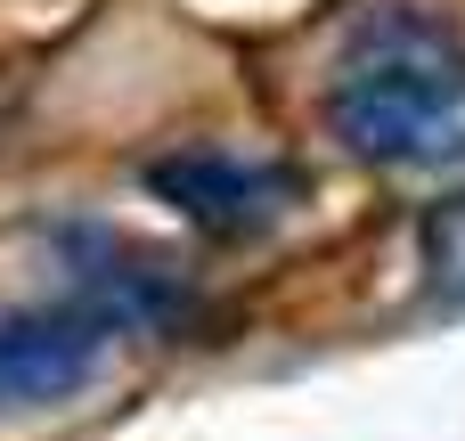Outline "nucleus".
Segmentation results:
<instances>
[{"instance_id":"f257e3e1","label":"nucleus","mask_w":465,"mask_h":441,"mask_svg":"<svg viewBox=\"0 0 465 441\" xmlns=\"http://www.w3.org/2000/svg\"><path fill=\"white\" fill-rule=\"evenodd\" d=\"M327 123L384 172L465 164V33L441 16H376L327 74Z\"/></svg>"},{"instance_id":"f03ea898","label":"nucleus","mask_w":465,"mask_h":441,"mask_svg":"<svg viewBox=\"0 0 465 441\" xmlns=\"http://www.w3.org/2000/svg\"><path fill=\"white\" fill-rule=\"evenodd\" d=\"M147 196L172 205L188 229L237 246V237H262L278 213L302 205V172L294 164H270V155H221V147H188V155H163L147 164Z\"/></svg>"},{"instance_id":"7ed1b4c3","label":"nucleus","mask_w":465,"mask_h":441,"mask_svg":"<svg viewBox=\"0 0 465 441\" xmlns=\"http://www.w3.org/2000/svg\"><path fill=\"white\" fill-rule=\"evenodd\" d=\"M123 311L106 303H41V311H0V417L16 409H49L74 385H90V368L106 360Z\"/></svg>"}]
</instances>
